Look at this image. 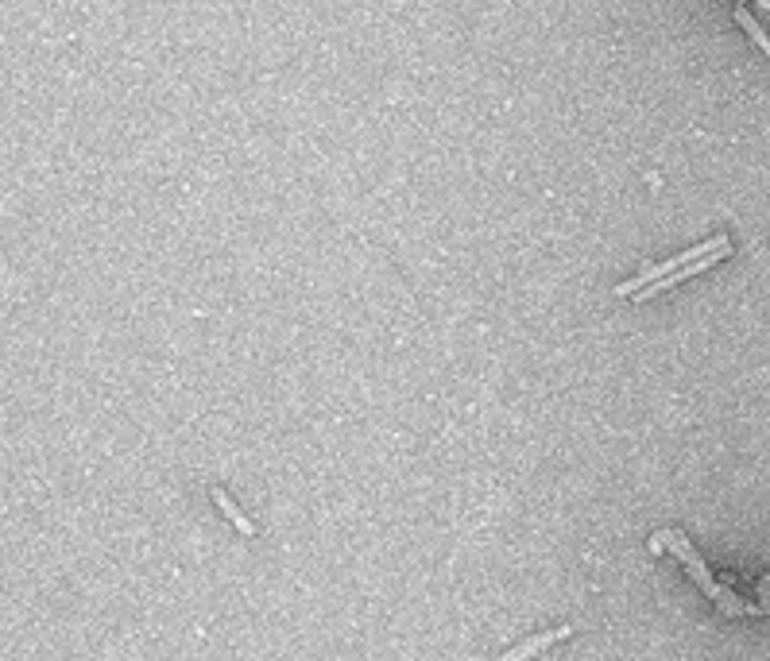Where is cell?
<instances>
[{"mask_svg":"<svg viewBox=\"0 0 770 661\" xmlns=\"http://www.w3.org/2000/svg\"><path fill=\"white\" fill-rule=\"evenodd\" d=\"M651 549H654V553L670 549V553H674V557L682 561L685 569H689V576H693V580H697V584H701V588H705V592H709L712 600L724 607L728 615H763V604H743V600H736V596H732L728 588H720V584L712 580V573L705 569V561L697 557V549L685 542V534L662 530V534H654V538H651Z\"/></svg>","mask_w":770,"mask_h":661,"instance_id":"cell-1","label":"cell"},{"mask_svg":"<svg viewBox=\"0 0 770 661\" xmlns=\"http://www.w3.org/2000/svg\"><path fill=\"white\" fill-rule=\"evenodd\" d=\"M720 248H732V240L728 236H712L709 244H697V248H689V252H682V256H674V259H666V263H654V267H643L635 279H627V283H620L616 287V294L620 298H631V294H639L643 287H651V283H658L662 275H674L678 267H685V263H693V259H705L712 256V252H720Z\"/></svg>","mask_w":770,"mask_h":661,"instance_id":"cell-2","label":"cell"},{"mask_svg":"<svg viewBox=\"0 0 770 661\" xmlns=\"http://www.w3.org/2000/svg\"><path fill=\"white\" fill-rule=\"evenodd\" d=\"M565 638H573V627H558V631H546L538 634V638H527V642H519L515 650H507L504 661H527L534 654H542V650H550L554 642H565Z\"/></svg>","mask_w":770,"mask_h":661,"instance_id":"cell-3","label":"cell"},{"mask_svg":"<svg viewBox=\"0 0 770 661\" xmlns=\"http://www.w3.org/2000/svg\"><path fill=\"white\" fill-rule=\"evenodd\" d=\"M213 503H217V507H221V511L229 515V522L237 526V530H240V534H244V538H256V526H252V522L244 518V511H240L237 503H233V499H229V495H225V491H221V488H213Z\"/></svg>","mask_w":770,"mask_h":661,"instance_id":"cell-4","label":"cell"},{"mask_svg":"<svg viewBox=\"0 0 770 661\" xmlns=\"http://www.w3.org/2000/svg\"><path fill=\"white\" fill-rule=\"evenodd\" d=\"M736 24H740V28L747 31L751 39H755V47H759V51H770V39L763 35V28H759V24L751 20V12H747L743 4H736Z\"/></svg>","mask_w":770,"mask_h":661,"instance_id":"cell-5","label":"cell"}]
</instances>
